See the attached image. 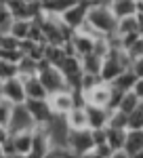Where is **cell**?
<instances>
[{"mask_svg": "<svg viewBox=\"0 0 143 158\" xmlns=\"http://www.w3.org/2000/svg\"><path fill=\"white\" fill-rule=\"evenodd\" d=\"M88 23L95 27L97 32H101L103 36H112L118 32L120 19L114 15V11L109 9V4L105 2H95L88 11Z\"/></svg>", "mask_w": 143, "mask_h": 158, "instance_id": "cell-1", "label": "cell"}, {"mask_svg": "<svg viewBox=\"0 0 143 158\" xmlns=\"http://www.w3.org/2000/svg\"><path fill=\"white\" fill-rule=\"evenodd\" d=\"M67 148L76 154L78 158H84L86 154L95 152V137H93V129H76L67 135Z\"/></svg>", "mask_w": 143, "mask_h": 158, "instance_id": "cell-2", "label": "cell"}, {"mask_svg": "<svg viewBox=\"0 0 143 158\" xmlns=\"http://www.w3.org/2000/svg\"><path fill=\"white\" fill-rule=\"evenodd\" d=\"M53 152V137L48 131V124H36L34 139H32V152L27 158H48Z\"/></svg>", "mask_w": 143, "mask_h": 158, "instance_id": "cell-3", "label": "cell"}, {"mask_svg": "<svg viewBox=\"0 0 143 158\" xmlns=\"http://www.w3.org/2000/svg\"><path fill=\"white\" fill-rule=\"evenodd\" d=\"M59 70L63 72V76H65V80H67V85H70L72 91H78V89H80V82H82V76H84L82 57H78V55H67V59L61 63Z\"/></svg>", "mask_w": 143, "mask_h": 158, "instance_id": "cell-4", "label": "cell"}, {"mask_svg": "<svg viewBox=\"0 0 143 158\" xmlns=\"http://www.w3.org/2000/svg\"><path fill=\"white\" fill-rule=\"evenodd\" d=\"M25 108H27V112L34 118L36 124H51L55 120V116H57L48 99H27Z\"/></svg>", "mask_w": 143, "mask_h": 158, "instance_id": "cell-5", "label": "cell"}, {"mask_svg": "<svg viewBox=\"0 0 143 158\" xmlns=\"http://www.w3.org/2000/svg\"><path fill=\"white\" fill-rule=\"evenodd\" d=\"M0 97L9 99L15 106H21L27 101V93H25V85L23 80L17 76V78H11V80H2L0 82Z\"/></svg>", "mask_w": 143, "mask_h": 158, "instance_id": "cell-6", "label": "cell"}, {"mask_svg": "<svg viewBox=\"0 0 143 158\" xmlns=\"http://www.w3.org/2000/svg\"><path fill=\"white\" fill-rule=\"evenodd\" d=\"M40 76V80H42V85L47 86V91L53 95V93H59V91H65V89H70L67 85V80H65V76L61 72L59 68H55V65H47L42 72H38Z\"/></svg>", "mask_w": 143, "mask_h": 158, "instance_id": "cell-7", "label": "cell"}, {"mask_svg": "<svg viewBox=\"0 0 143 158\" xmlns=\"http://www.w3.org/2000/svg\"><path fill=\"white\" fill-rule=\"evenodd\" d=\"M48 101H51L57 116H67L72 110L78 106V95H76V91L65 89V91H59V93H53L48 97Z\"/></svg>", "mask_w": 143, "mask_h": 158, "instance_id": "cell-8", "label": "cell"}, {"mask_svg": "<svg viewBox=\"0 0 143 158\" xmlns=\"http://www.w3.org/2000/svg\"><path fill=\"white\" fill-rule=\"evenodd\" d=\"M86 103L91 106H101V108H109V101H112V85L101 82L95 89H91L88 93H84Z\"/></svg>", "mask_w": 143, "mask_h": 158, "instance_id": "cell-9", "label": "cell"}, {"mask_svg": "<svg viewBox=\"0 0 143 158\" xmlns=\"http://www.w3.org/2000/svg\"><path fill=\"white\" fill-rule=\"evenodd\" d=\"M84 108H86V114H88V127L91 129H103V127L109 124L114 110L101 108V106H91V103H86Z\"/></svg>", "mask_w": 143, "mask_h": 158, "instance_id": "cell-10", "label": "cell"}, {"mask_svg": "<svg viewBox=\"0 0 143 158\" xmlns=\"http://www.w3.org/2000/svg\"><path fill=\"white\" fill-rule=\"evenodd\" d=\"M36 122L34 118L30 116V112L25 108V103L21 106H15V112H13V118H11V124H9V131H23V129H34Z\"/></svg>", "mask_w": 143, "mask_h": 158, "instance_id": "cell-11", "label": "cell"}, {"mask_svg": "<svg viewBox=\"0 0 143 158\" xmlns=\"http://www.w3.org/2000/svg\"><path fill=\"white\" fill-rule=\"evenodd\" d=\"M32 139H34V129H23V131H15L13 133V143H15L17 154L21 158L30 156V152H32Z\"/></svg>", "mask_w": 143, "mask_h": 158, "instance_id": "cell-12", "label": "cell"}, {"mask_svg": "<svg viewBox=\"0 0 143 158\" xmlns=\"http://www.w3.org/2000/svg\"><path fill=\"white\" fill-rule=\"evenodd\" d=\"M25 85V93H27V99H48L51 93L47 91V86L42 85L40 76H30V78H21Z\"/></svg>", "mask_w": 143, "mask_h": 158, "instance_id": "cell-13", "label": "cell"}, {"mask_svg": "<svg viewBox=\"0 0 143 158\" xmlns=\"http://www.w3.org/2000/svg\"><path fill=\"white\" fill-rule=\"evenodd\" d=\"M107 4H109V9L114 11V15L118 19L137 15V11H139V2L137 0H109Z\"/></svg>", "mask_w": 143, "mask_h": 158, "instance_id": "cell-14", "label": "cell"}, {"mask_svg": "<svg viewBox=\"0 0 143 158\" xmlns=\"http://www.w3.org/2000/svg\"><path fill=\"white\" fill-rule=\"evenodd\" d=\"M72 44H74V49H76V55H78V57H84V55H88V53L95 51L97 40L91 38V36H86L84 32H76V34L72 36Z\"/></svg>", "mask_w": 143, "mask_h": 158, "instance_id": "cell-15", "label": "cell"}, {"mask_svg": "<svg viewBox=\"0 0 143 158\" xmlns=\"http://www.w3.org/2000/svg\"><path fill=\"white\" fill-rule=\"evenodd\" d=\"M126 139H129V129H114V127H107V146L112 148L116 154H118V152H124Z\"/></svg>", "mask_w": 143, "mask_h": 158, "instance_id": "cell-16", "label": "cell"}, {"mask_svg": "<svg viewBox=\"0 0 143 158\" xmlns=\"http://www.w3.org/2000/svg\"><path fill=\"white\" fill-rule=\"evenodd\" d=\"M65 120H67V127H70L72 131H76V129H91L88 127V114H86L84 106H76L65 116Z\"/></svg>", "mask_w": 143, "mask_h": 158, "instance_id": "cell-17", "label": "cell"}, {"mask_svg": "<svg viewBox=\"0 0 143 158\" xmlns=\"http://www.w3.org/2000/svg\"><path fill=\"white\" fill-rule=\"evenodd\" d=\"M137 80H139L137 72H135L133 68H129V70H124V72L120 74V76L114 80V82H112V85L116 86V89H120L122 93H129V91H133V89H135Z\"/></svg>", "mask_w": 143, "mask_h": 158, "instance_id": "cell-18", "label": "cell"}, {"mask_svg": "<svg viewBox=\"0 0 143 158\" xmlns=\"http://www.w3.org/2000/svg\"><path fill=\"white\" fill-rule=\"evenodd\" d=\"M143 32V25L139 21L137 15H131V17H124L120 19L118 23V34L120 36H129V34H141Z\"/></svg>", "mask_w": 143, "mask_h": 158, "instance_id": "cell-19", "label": "cell"}, {"mask_svg": "<svg viewBox=\"0 0 143 158\" xmlns=\"http://www.w3.org/2000/svg\"><path fill=\"white\" fill-rule=\"evenodd\" d=\"M44 59L55 65V68H61V63L67 59V51L65 47H59V44H47V51H44Z\"/></svg>", "mask_w": 143, "mask_h": 158, "instance_id": "cell-20", "label": "cell"}, {"mask_svg": "<svg viewBox=\"0 0 143 158\" xmlns=\"http://www.w3.org/2000/svg\"><path fill=\"white\" fill-rule=\"evenodd\" d=\"M80 0H48V2H44V11L48 13V15H57V17H61L65 11H70L72 6H76Z\"/></svg>", "mask_w": 143, "mask_h": 158, "instance_id": "cell-21", "label": "cell"}, {"mask_svg": "<svg viewBox=\"0 0 143 158\" xmlns=\"http://www.w3.org/2000/svg\"><path fill=\"white\" fill-rule=\"evenodd\" d=\"M103 59L105 57H101L99 53H88V55H84L82 57V68L84 72L88 74H101V68H103Z\"/></svg>", "mask_w": 143, "mask_h": 158, "instance_id": "cell-22", "label": "cell"}, {"mask_svg": "<svg viewBox=\"0 0 143 158\" xmlns=\"http://www.w3.org/2000/svg\"><path fill=\"white\" fill-rule=\"evenodd\" d=\"M141 150H143V131H129V139H126V146H124L126 156L139 154Z\"/></svg>", "mask_w": 143, "mask_h": 158, "instance_id": "cell-23", "label": "cell"}, {"mask_svg": "<svg viewBox=\"0 0 143 158\" xmlns=\"http://www.w3.org/2000/svg\"><path fill=\"white\" fill-rule=\"evenodd\" d=\"M6 6L11 9L15 19H32L30 2H25V0H11V2H6Z\"/></svg>", "mask_w": 143, "mask_h": 158, "instance_id": "cell-24", "label": "cell"}, {"mask_svg": "<svg viewBox=\"0 0 143 158\" xmlns=\"http://www.w3.org/2000/svg\"><path fill=\"white\" fill-rule=\"evenodd\" d=\"M139 106H141V99H139V95H137L135 91H129V93H124V97H122V101H120L118 110H120V112L131 114V112H135Z\"/></svg>", "mask_w": 143, "mask_h": 158, "instance_id": "cell-25", "label": "cell"}, {"mask_svg": "<svg viewBox=\"0 0 143 158\" xmlns=\"http://www.w3.org/2000/svg\"><path fill=\"white\" fill-rule=\"evenodd\" d=\"M13 112H15V103H11L9 99L0 97V129H9Z\"/></svg>", "mask_w": 143, "mask_h": 158, "instance_id": "cell-26", "label": "cell"}, {"mask_svg": "<svg viewBox=\"0 0 143 158\" xmlns=\"http://www.w3.org/2000/svg\"><path fill=\"white\" fill-rule=\"evenodd\" d=\"M30 30H32V19H15L9 34L17 36L19 40H25V38H30Z\"/></svg>", "mask_w": 143, "mask_h": 158, "instance_id": "cell-27", "label": "cell"}, {"mask_svg": "<svg viewBox=\"0 0 143 158\" xmlns=\"http://www.w3.org/2000/svg\"><path fill=\"white\" fill-rule=\"evenodd\" d=\"M30 76H38V61L32 57H23L19 61V78H30Z\"/></svg>", "mask_w": 143, "mask_h": 158, "instance_id": "cell-28", "label": "cell"}, {"mask_svg": "<svg viewBox=\"0 0 143 158\" xmlns=\"http://www.w3.org/2000/svg\"><path fill=\"white\" fill-rule=\"evenodd\" d=\"M13 23H15V15L11 13V9L6 4H0V32L2 34H9Z\"/></svg>", "mask_w": 143, "mask_h": 158, "instance_id": "cell-29", "label": "cell"}, {"mask_svg": "<svg viewBox=\"0 0 143 158\" xmlns=\"http://www.w3.org/2000/svg\"><path fill=\"white\" fill-rule=\"evenodd\" d=\"M19 76V63L11 61H0V80H11Z\"/></svg>", "mask_w": 143, "mask_h": 158, "instance_id": "cell-30", "label": "cell"}, {"mask_svg": "<svg viewBox=\"0 0 143 158\" xmlns=\"http://www.w3.org/2000/svg\"><path fill=\"white\" fill-rule=\"evenodd\" d=\"M129 131H143V101L135 112L129 114Z\"/></svg>", "mask_w": 143, "mask_h": 158, "instance_id": "cell-31", "label": "cell"}, {"mask_svg": "<svg viewBox=\"0 0 143 158\" xmlns=\"http://www.w3.org/2000/svg\"><path fill=\"white\" fill-rule=\"evenodd\" d=\"M103 80H101V76L99 74H88V72H84L82 76V82H80V89L78 91H82V93H88L91 89H95L97 85H101Z\"/></svg>", "mask_w": 143, "mask_h": 158, "instance_id": "cell-32", "label": "cell"}, {"mask_svg": "<svg viewBox=\"0 0 143 158\" xmlns=\"http://www.w3.org/2000/svg\"><path fill=\"white\" fill-rule=\"evenodd\" d=\"M107 127H114V129H129V114H126V112H120V110H114Z\"/></svg>", "mask_w": 143, "mask_h": 158, "instance_id": "cell-33", "label": "cell"}, {"mask_svg": "<svg viewBox=\"0 0 143 158\" xmlns=\"http://www.w3.org/2000/svg\"><path fill=\"white\" fill-rule=\"evenodd\" d=\"M25 55H23V51L21 49H9V51H4V49H0V61H11V63H19V61L23 59Z\"/></svg>", "mask_w": 143, "mask_h": 158, "instance_id": "cell-34", "label": "cell"}, {"mask_svg": "<svg viewBox=\"0 0 143 158\" xmlns=\"http://www.w3.org/2000/svg\"><path fill=\"white\" fill-rule=\"evenodd\" d=\"M0 49L9 51V49H21V40L13 34H2L0 36Z\"/></svg>", "mask_w": 143, "mask_h": 158, "instance_id": "cell-35", "label": "cell"}, {"mask_svg": "<svg viewBox=\"0 0 143 158\" xmlns=\"http://www.w3.org/2000/svg\"><path fill=\"white\" fill-rule=\"evenodd\" d=\"M126 55L131 57V61H133V63H135L137 59H141V57H143V36L139 38V40H135V42H133L131 47L126 49Z\"/></svg>", "mask_w": 143, "mask_h": 158, "instance_id": "cell-36", "label": "cell"}, {"mask_svg": "<svg viewBox=\"0 0 143 158\" xmlns=\"http://www.w3.org/2000/svg\"><path fill=\"white\" fill-rule=\"evenodd\" d=\"M93 137H95V146L97 148L107 146V127H103V129H93Z\"/></svg>", "mask_w": 143, "mask_h": 158, "instance_id": "cell-37", "label": "cell"}, {"mask_svg": "<svg viewBox=\"0 0 143 158\" xmlns=\"http://www.w3.org/2000/svg\"><path fill=\"white\" fill-rule=\"evenodd\" d=\"M133 70L137 72V76H139V78H143V57H141V59H137L135 63H133Z\"/></svg>", "mask_w": 143, "mask_h": 158, "instance_id": "cell-38", "label": "cell"}, {"mask_svg": "<svg viewBox=\"0 0 143 158\" xmlns=\"http://www.w3.org/2000/svg\"><path fill=\"white\" fill-rule=\"evenodd\" d=\"M133 91H135V93L139 95V99L143 101V78H139V80H137V85H135V89H133Z\"/></svg>", "mask_w": 143, "mask_h": 158, "instance_id": "cell-39", "label": "cell"}, {"mask_svg": "<svg viewBox=\"0 0 143 158\" xmlns=\"http://www.w3.org/2000/svg\"><path fill=\"white\" fill-rule=\"evenodd\" d=\"M84 158H114V156H107V154H103V152H99V150H95V152L86 154Z\"/></svg>", "mask_w": 143, "mask_h": 158, "instance_id": "cell-40", "label": "cell"}, {"mask_svg": "<svg viewBox=\"0 0 143 158\" xmlns=\"http://www.w3.org/2000/svg\"><path fill=\"white\" fill-rule=\"evenodd\" d=\"M129 158H143V150L139 152V154H133V156H129Z\"/></svg>", "mask_w": 143, "mask_h": 158, "instance_id": "cell-41", "label": "cell"}, {"mask_svg": "<svg viewBox=\"0 0 143 158\" xmlns=\"http://www.w3.org/2000/svg\"><path fill=\"white\" fill-rule=\"evenodd\" d=\"M2 158H21V156H2Z\"/></svg>", "mask_w": 143, "mask_h": 158, "instance_id": "cell-42", "label": "cell"}, {"mask_svg": "<svg viewBox=\"0 0 143 158\" xmlns=\"http://www.w3.org/2000/svg\"><path fill=\"white\" fill-rule=\"evenodd\" d=\"M137 2H139V4H143V0H137Z\"/></svg>", "mask_w": 143, "mask_h": 158, "instance_id": "cell-43", "label": "cell"}, {"mask_svg": "<svg viewBox=\"0 0 143 158\" xmlns=\"http://www.w3.org/2000/svg\"><path fill=\"white\" fill-rule=\"evenodd\" d=\"M25 2H32V0H25Z\"/></svg>", "mask_w": 143, "mask_h": 158, "instance_id": "cell-44", "label": "cell"}, {"mask_svg": "<svg viewBox=\"0 0 143 158\" xmlns=\"http://www.w3.org/2000/svg\"><path fill=\"white\" fill-rule=\"evenodd\" d=\"M42 2H48V0H42Z\"/></svg>", "mask_w": 143, "mask_h": 158, "instance_id": "cell-45", "label": "cell"}, {"mask_svg": "<svg viewBox=\"0 0 143 158\" xmlns=\"http://www.w3.org/2000/svg\"><path fill=\"white\" fill-rule=\"evenodd\" d=\"M141 36H143V34H141Z\"/></svg>", "mask_w": 143, "mask_h": 158, "instance_id": "cell-46", "label": "cell"}]
</instances>
